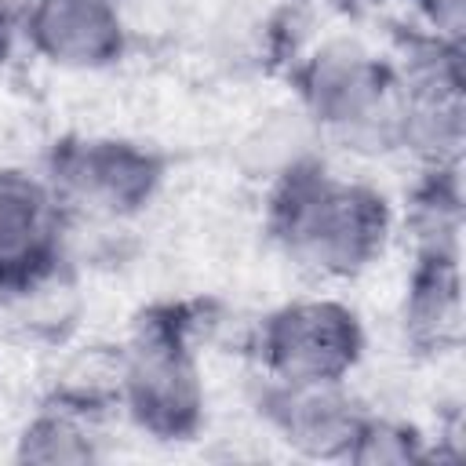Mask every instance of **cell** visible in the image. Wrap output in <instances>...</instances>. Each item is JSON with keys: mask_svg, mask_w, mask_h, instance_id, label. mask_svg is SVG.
<instances>
[{"mask_svg": "<svg viewBox=\"0 0 466 466\" xmlns=\"http://www.w3.org/2000/svg\"><path fill=\"white\" fill-rule=\"evenodd\" d=\"M426 33L441 40H462L466 29V0H408Z\"/></svg>", "mask_w": 466, "mask_h": 466, "instance_id": "13", "label": "cell"}, {"mask_svg": "<svg viewBox=\"0 0 466 466\" xmlns=\"http://www.w3.org/2000/svg\"><path fill=\"white\" fill-rule=\"evenodd\" d=\"M269 430L306 459H346L360 422L364 404L353 397L350 379L339 382H273L266 379L258 397Z\"/></svg>", "mask_w": 466, "mask_h": 466, "instance_id": "8", "label": "cell"}, {"mask_svg": "<svg viewBox=\"0 0 466 466\" xmlns=\"http://www.w3.org/2000/svg\"><path fill=\"white\" fill-rule=\"evenodd\" d=\"M462 280L459 248H415V266L404 295V331L422 350H441L459 339Z\"/></svg>", "mask_w": 466, "mask_h": 466, "instance_id": "9", "label": "cell"}, {"mask_svg": "<svg viewBox=\"0 0 466 466\" xmlns=\"http://www.w3.org/2000/svg\"><path fill=\"white\" fill-rule=\"evenodd\" d=\"M15 455L22 462H95L102 448L87 415L66 404H51L25 422Z\"/></svg>", "mask_w": 466, "mask_h": 466, "instance_id": "11", "label": "cell"}, {"mask_svg": "<svg viewBox=\"0 0 466 466\" xmlns=\"http://www.w3.org/2000/svg\"><path fill=\"white\" fill-rule=\"evenodd\" d=\"M251 353L273 382H339L364 357V324L342 299H295L255 324Z\"/></svg>", "mask_w": 466, "mask_h": 466, "instance_id": "4", "label": "cell"}, {"mask_svg": "<svg viewBox=\"0 0 466 466\" xmlns=\"http://www.w3.org/2000/svg\"><path fill=\"white\" fill-rule=\"evenodd\" d=\"M299 109L317 124L324 142L353 157L400 153V76L397 66L360 40L331 36L302 55L291 69Z\"/></svg>", "mask_w": 466, "mask_h": 466, "instance_id": "2", "label": "cell"}, {"mask_svg": "<svg viewBox=\"0 0 466 466\" xmlns=\"http://www.w3.org/2000/svg\"><path fill=\"white\" fill-rule=\"evenodd\" d=\"M266 226L299 269L320 280H350L386 251L393 208L371 182L335 175L313 157L269 182Z\"/></svg>", "mask_w": 466, "mask_h": 466, "instance_id": "1", "label": "cell"}, {"mask_svg": "<svg viewBox=\"0 0 466 466\" xmlns=\"http://www.w3.org/2000/svg\"><path fill=\"white\" fill-rule=\"evenodd\" d=\"M116 4H120V0H116Z\"/></svg>", "mask_w": 466, "mask_h": 466, "instance_id": "15", "label": "cell"}, {"mask_svg": "<svg viewBox=\"0 0 466 466\" xmlns=\"http://www.w3.org/2000/svg\"><path fill=\"white\" fill-rule=\"evenodd\" d=\"M116 404L157 441H189L204 422L197 320L182 306L149 309L116 357Z\"/></svg>", "mask_w": 466, "mask_h": 466, "instance_id": "3", "label": "cell"}, {"mask_svg": "<svg viewBox=\"0 0 466 466\" xmlns=\"http://www.w3.org/2000/svg\"><path fill=\"white\" fill-rule=\"evenodd\" d=\"M62 218L44 175L0 167V291L15 295L62 269Z\"/></svg>", "mask_w": 466, "mask_h": 466, "instance_id": "7", "label": "cell"}, {"mask_svg": "<svg viewBox=\"0 0 466 466\" xmlns=\"http://www.w3.org/2000/svg\"><path fill=\"white\" fill-rule=\"evenodd\" d=\"M430 448L426 437L397 419H382V415H364L360 433L346 455V462H360V466H408V462H426Z\"/></svg>", "mask_w": 466, "mask_h": 466, "instance_id": "12", "label": "cell"}, {"mask_svg": "<svg viewBox=\"0 0 466 466\" xmlns=\"http://www.w3.org/2000/svg\"><path fill=\"white\" fill-rule=\"evenodd\" d=\"M7 44H11V29H7V15H4V7H0V62H4V55H7Z\"/></svg>", "mask_w": 466, "mask_h": 466, "instance_id": "14", "label": "cell"}, {"mask_svg": "<svg viewBox=\"0 0 466 466\" xmlns=\"http://www.w3.org/2000/svg\"><path fill=\"white\" fill-rule=\"evenodd\" d=\"M320 131L317 124L295 106V109H277L269 113L240 146V157L248 164L251 175L273 182L280 178L284 171L306 164L317 157V146H320Z\"/></svg>", "mask_w": 466, "mask_h": 466, "instance_id": "10", "label": "cell"}, {"mask_svg": "<svg viewBox=\"0 0 466 466\" xmlns=\"http://www.w3.org/2000/svg\"><path fill=\"white\" fill-rule=\"evenodd\" d=\"M44 178L62 215L127 218L157 197L164 157L127 138H66L55 142Z\"/></svg>", "mask_w": 466, "mask_h": 466, "instance_id": "5", "label": "cell"}, {"mask_svg": "<svg viewBox=\"0 0 466 466\" xmlns=\"http://www.w3.org/2000/svg\"><path fill=\"white\" fill-rule=\"evenodd\" d=\"M18 29L29 51L58 69H109L127 51V22L116 0H25Z\"/></svg>", "mask_w": 466, "mask_h": 466, "instance_id": "6", "label": "cell"}]
</instances>
